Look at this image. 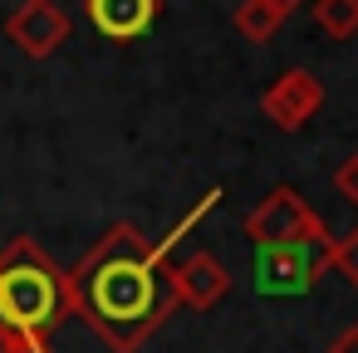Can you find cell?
Masks as SVG:
<instances>
[{
	"instance_id": "cell-15",
	"label": "cell",
	"mask_w": 358,
	"mask_h": 353,
	"mask_svg": "<svg viewBox=\"0 0 358 353\" xmlns=\"http://www.w3.org/2000/svg\"><path fill=\"white\" fill-rule=\"evenodd\" d=\"M329 353H358V324H353V329H343V333L329 343Z\"/></svg>"
},
{
	"instance_id": "cell-11",
	"label": "cell",
	"mask_w": 358,
	"mask_h": 353,
	"mask_svg": "<svg viewBox=\"0 0 358 353\" xmlns=\"http://www.w3.org/2000/svg\"><path fill=\"white\" fill-rule=\"evenodd\" d=\"M324 265H329V270H338L348 284H358V226H353L348 236L329 240V250H324Z\"/></svg>"
},
{
	"instance_id": "cell-3",
	"label": "cell",
	"mask_w": 358,
	"mask_h": 353,
	"mask_svg": "<svg viewBox=\"0 0 358 353\" xmlns=\"http://www.w3.org/2000/svg\"><path fill=\"white\" fill-rule=\"evenodd\" d=\"M245 236L255 245H329L324 221L309 211V201L294 187H275L250 216H245Z\"/></svg>"
},
{
	"instance_id": "cell-2",
	"label": "cell",
	"mask_w": 358,
	"mask_h": 353,
	"mask_svg": "<svg viewBox=\"0 0 358 353\" xmlns=\"http://www.w3.org/2000/svg\"><path fill=\"white\" fill-rule=\"evenodd\" d=\"M64 314H69L64 270L35 240H10L0 250V329L50 333Z\"/></svg>"
},
{
	"instance_id": "cell-7",
	"label": "cell",
	"mask_w": 358,
	"mask_h": 353,
	"mask_svg": "<svg viewBox=\"0 0 358 353\" xmlns=\"http://www.w3.org/2000/svg\"><path fill=\"white\" fill-rule=\"evenodd\" d=\"M226 289H231V275H226V265H221L216 255H206V250H196V255H187L177 270H167V294H172V304L211 309V304L226 299Z\"/></svg>"
},
{
	"instance_id": "cell-10",
	"label": "cell",
	"mask_w": 358,
	"mask_h": 353,
	"mask_svg": "<svg viewBox=\"0 0 358 353\" xmlns=\"http://www.w3.org/2000/svg\"><path fill=\"white\" fill-rule=\"evenodd\" d=\"M314 25L329 40H353L358 35V0H314Z\"/></svg>"
},
{
	"instance_id": "cell-8",
	"label": "cell",
	"mask_w": 358,
	"mask_h": 353,
	"mask_svg": "<svg viewBox=\"0 0 358 353\" xmlns=\"http://www.w3.org/2000/svg\"><path fill=\"white\" fill-rule=\"evenodd\" d=\"M84 15L89 25L103 35V40H138L152 30V15H157V0H84Z\"/></svg>"
},
{
	"instance_id": "cell-16",
	"label": "cell",
	"mask_w": 358,
	"mask_h": 353,
	"mask_svg": "<svg viewBox=\"0 0 358 353\" xmlns=\"http://www.w3.org/2000/svg\"><path fill=\"white\" fill-rule=\"evenodd\" d=\"M265 6H270V10H280V15H289V10L299 6V0H265Z\"/></svg>"
},
{
	"instance_id": "cell-5",
	"label": "cell",
	"mask_w": 358,
	"mask_h": 353,
	"mask_svg": "<svg viewBox=\"0 0 358 353\" xmlns=\"http://www.w3.org/2000/svg\"><path fill=\"white\" fill-rule=\"evenodd\" d=\"M319 103H324V84H319L309 69H285V74L260 94L265 118H270L275 128H285V133H299V128L319 113Z\"/></svg>"
},
{
	"instance_id": "cell-6",
	"label": "cell",
	"mask_w": 358,
	"mask_h": 353,
	"mask_svg": "<svg viewBox=\"0 0 358 353\" xmlns=\"http://www.w3.org/2000/svg\"><path fill=\"white\" fill-rule=\"evenodd\" d=\"M6 35L30 59H45L69 40V15L55 6V0H20V6L6 15Z\"/></svg>"
},
{
	"instance_id": "cell-9",
	"label": "cell",
	"mask_w": 358,
	"mask_h": 353,
	"mask_svg": "<svg viewBox=\"0 0 358 353\" xmlns=\"http://www.w3.org/2000/svg\"><path fill=\"white\" fill-rule=\"evenodd\" d=\"M231 25H236L250 45H265V40H275V30L285 25V15H280V10H270L265 0H241L236 15H231Z\"/></svg>"
},
{
	"instance_id": "cell-1",
	"label": "cell",
	"mask_w": 358,
	"mask_h": 353,
	"mask_svg": "<svg viewBox=\"0 0 358 353\" xmlns=\"http://www.w3.org/2000/svg\"><path fill=\"white\" fill-rule=\"evenodd\" d=\"M69 314H79L113 353H138L167 319L172 294L162 284V255L138 226H113L69 275Z\"/></svg>"
},
{
	"instance_id": "cell-13",
	"label": "cell",
	"mask_w": 358,
	"mask_h": 353,
	"mask_svg": "<svg viewBox=\"0 0 358 353\" xmlns=\"http://www.w3.org/2000/svg\"><path fill=\"white\" fill-rule=\"evenodd\" d=\"M0 353H50L45 333H25V329H0Z\"/></svg>"
},
{
	"instance_id": "cell-4",
	"label": "cell",
	"mask_w": 358,
	"mask_h": 353,
	"mask_svg": "<svg viewBox=\"0 0 358 353\" xmlns=\"http://www.w3.org/2000/svg\"><path fill=\"white\" fill-rule=\"evenodd\" d=\"M324 250L329 245H260L255 250V289L270 294V299L309 294L314 280L329 270Z\"/></svg>"
},
{
	"instance_id": "cell-14",
	"label": "cell",
	"mask_w": 358,
	"mask_h": 353,
	"mask_svg": "<svg viewBox=\"0 0 358 353\" xmlns=\"http://www.w3.org/2000/svg\"><path fill=\"white\" fill-rule=\"evenodd\" d=\"M334 187H338V196H343V201H353V206H358V152L338 162V172H334Z\"/></svg>"
},
{
	"instance_id": "cell-12",
	"label": "cell",
	"mask_w": 358,
	"mask_h": 353,
	"mask_svg": "<svg viewBox=\"0 0 358 353\" xmlns=\"http://www.w3.org/2000/svg\"><path fill=\"white\" fill-rule=\"evenodd\" d=\"M216 201H221V192H206V196H201V201H196V206H192V211H187V216H182V221H177V226H172V231L162 236V240H152V250H157V255L167 260V250H172L177 240H187V236H192V226H196V221H201V216H206V211H211Z\"/></svg>"
}]
</instances>
